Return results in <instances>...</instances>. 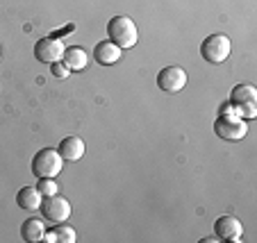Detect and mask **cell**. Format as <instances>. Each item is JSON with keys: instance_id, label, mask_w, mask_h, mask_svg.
Listing matches in <instances>:
<instances>
[{"instance_id": "obj_16", "label": "cell", "mask_w": 257, "mask_h": 243, "mask_svg": "<svg viewBox=\"0 0 257 243\" xmlns=\"http://www.w3.org/2000/svg\"><path fill=\"white\" fill-rule=\"evenodd\" d=\"M37 189H39V193L44 195H55L57 193V182H55V177H39V182H37Z\"/></svg>"}, {"instance_id": "obj_3", "label": "cell", "mask_w": 257, "mask_h": 243, "mask_svg": "<svg viewBox=\"0 0 257 243\" xmlns=\"http://www.w3.org/2000/svg\"><path fill=\"white\" fill-rule=\"evenodd\" d=\"M64 159L59 155V150L55 148H41L37 155L32 157V173L34 177H57L62 173Z\"/></svg>"}, {"instance_id": "obj_2", "label": "cell", "mask_w": 257, "mask_h": 243, "mask_svg": "<svg viewBox=\"0 0 257 243\" xmlns=\"http://www.w3.org/2000/svg\"><path fill=\"white\" fill-rule=\"evenodd\" d=\"M107 37H109V41H114L121 50L132 48V46L139 41L137 25L130 16H114V19L107 23Z\"/></svg>"}, {"instance_id": "obj_8", "label": "cell", "mask_w": 257, "mask_h": 243, "mask_svg": "<svg viewBox=\"0 0 257 243\" xmlns=\"http://www.w3.org/2000/svg\"><path fill=\"white\" fill-rule=\"evenodd\" d=\"M157 87L166 93H178L187 87V73L180 66H166L157 75Z\"/></svg>"}, {"instance_id": "obj_15", "label": "cell", "mask_w": 257, "mask_h": 243, "mask_svg": "<svg viewBox=\"0 0 257 243\" xmlns=\"http://www.w3.org/2000/svg\"><path fill=\"white\" fill-rule=\"evenodd\" d=\"M53 234H55V241H59V243H75V238H78L75 229L66 223H57V227L53 229Z\"/></svg>"}, {"instance_id": "obj_6", "label": "cell", "mask_w": 257, "mask_h": 243, "mask_svg": "<svg viewBox=\"0 0 257 243\" xmlns=\"http://www.w3.org/2000/svg\"><path fill=\"white\" fill-rule=\"evenodd\" d=\"M230 102L239 109L241 118H255V102H257V89L252 84H239V87L232 89V96H230Z\"/></svg>"}, {"instance_id": "obj_9", "label": "cell", "mask_w": 257, "mask_h": 243, "mask_svg": "<svg viewBox=\"0 0 257 243\" xmlns=\"http://www.w3.org/2000/svg\"><path fill=\"white\" fill-rule=\"evenodd\" d=\"M214 234L218 241H241L243 227L234 216H218L214 223Z\"/></svg>"}, {"instance_id": "obj_7", "label": "cell", "mask_w": 257, "mask_h": 243, "mask_svg": "<svg viewBox=\"0 0 257 243\" xmlns=\"http://www.w3.org/2000/svg\"><path fill=\"white\" fill-rule=\"evenodd\" d=\"M64 50H66V46H64L62 39H57V37H44V39H39L34 44V57L44 64H55L64 59Z\"/></svg>"}, {"instance_id": "obj_10", "label": "cell", "mask_w": 257, "mask_h": 243, "mask_svg": "<svg viewBox=\"0 0 257 243\" xmlns=\"http://www.w3.org/2000/svg\"><path fill=\"white\" fill-rule=\"evenodd\" d=\"M57 150H59V155H62L64 161H80L84 157L87 146H84V141L80 136H66V139L59 141Z\"/></svg>"}, {"instance_id": "obj_5", "label": "cell", "mask_w": 257, "mask_h": 243, "mask_svg": "<svg viewBox=\"0 0 257 243\" xmlns=\"http://www.w3.org/2000/svg\"><path fill=\"white\" fill-rule=\"evenodd\" d=\"M41 216H44L48 223H66V218H71V202L62 195H46L41 200Z\"/></svg>"}, {"instance_id": "obj_17", "label": "cell", "mask_w": 257, "mask_h": 243, "mask_svg": "<svg viewBox=\"0 0 257 243\" xmlns=\"http://www.w3.org/2000/svg\"><path fill=\"white\" fill-rule=\"evenodd\" d=\"M50 73H53V78H57V80H64V78H68L71 75V68L64 64V59L62 62H55V64H50Z\"/></svg>"}, {"instance_id": "obj_13", "label": "cell", "mask_w": 257, "mask_h": 243, "mask_svg": "<svg viewBox=\"0 0 257 243\" xmlns=\"http://www.w3.org/2000/svg\"><path fill=\"white\" fill-rule=\"evenodd\" d=\"M64 64H66L71 71H84L89 64V55L84 48H78V46H73V48H66L64 50Z\"/></svg>"}, {"instance_id": "obj_14", "label": "cell", "mask_w": 257, "mask_h": 243, "mask_svg": "<svg viewBox=\"0 0 257 243\" xmlns=\"http://www.w3.org/2000/svg\"><path fill=\"white\" fill-rule=\"evenodd\" d=\"M44 223H41L39 218H28L23 220V225H21V236L25 238L28 243H37V241H44Z\"/></svg>"}, {"instance_id": "obj_12", "label": "cell", "mask_w": 257, "mask_h": 243, "mask_svg": "<svg viewBox=\"0 0 257 243\" xmlns=\"http://www.w3.org/2000/svg\"><path fill=\"white\" fill-rule=\"evenodd\" d=\"M41 200H44V195L39 193L37 186H23V189L16 193V204H19L21 209H28V211L39 209Z\"/></svg>"}, {"instance_id": "obj_1", "label": "cell", "mask_w": 257, "mask_h": 243, "mask_svg": "<svg viewBox=\"0 0 257 243\" xmlns=\"http://www.w3.org/2000/svg\"><path fill=\"white\" fill-rule=\"evenodd\" d=\"M214 132H216V136L225 139V141H241L243 136L248 134V125L241 118L239 109L228 112V107H223V114L214 123Z\"/></svg>"}, {"instance_id": "obj_11", "label": "cell", "mask_w": 257, "mask_h": 243, "mask_svg": "<svg viewBox=\"0 0 257 243\" xmlns=\"http://www.w3.org/2000/svg\"><path fill=\"white\" fill-rule=\"evenodd\" d=\"M93 59H96L100 66H112V64H116L118 59H121V48H118L114 41L105 39V41H100V44H96V48H93Z\"/></svg>"}, {"instance_id": "obj_18", "label": "cell", "mask_w": 257, "mask_h": 243, "mask_svg": "<svg viewBox=\"0 0 257 243\" xmlns=\"http://www.w3.org/2000/svg\"><path fill=\"white\" fill-rule=\"evenodd\" d=\"M0 55H3V46H0Z\"/></svg>"}, {"instance_id": "obj_4", "label": "cell", "mask_w": 257, "mask_h": 243, "mask_svg": "<svg viewBox=\"0 0 257 243\" xmlns=\"http://www.w3.org/2000/svg\"><path fill=\"white\" fill-rule=\"evenodd\" d=\"M230 50H232V44H230V39L225 34H209V37L203 39V44H200V55L209 64L225 62L230 57Z\"/></svg>"}]
</instances>
